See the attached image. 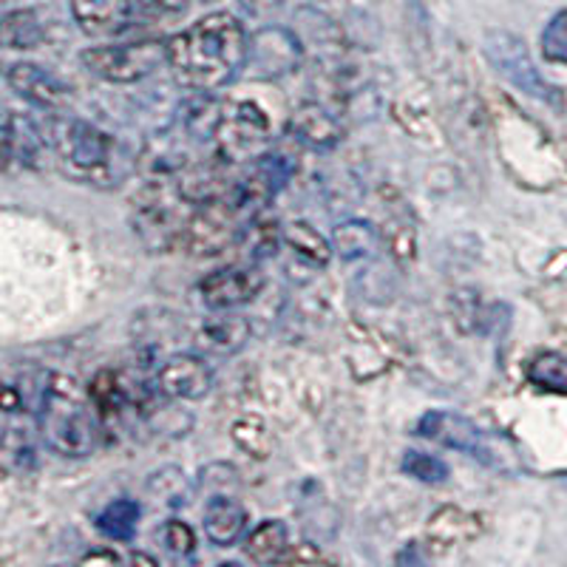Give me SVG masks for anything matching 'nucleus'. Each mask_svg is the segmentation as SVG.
Wrapping results in <instances>:
<instances>
[{
    "label": "nucleus",
    "mask_w": 567,
    "mask_h": 567,
    "mask_svg": "<svg viewBox=\"0 0 567 567\" xmlns=\"http://www.w3.org/2000/svg\"><path fill=\"white\" fill-rule=\"evenodd\" d=\"M142 508L136 499H114L105 505L97 514V530L109 539L116 542H131L136 536V525H140Z\"/></svg>",
    "instance_id": "obj_23"
},
{
    "label": "nucleus",
    "mask_w": 567,
    "mask_h": 567,
    "mask_svg": "<svg viewBox=\"0 0 567 567\" xmlns=\"http://www.w3.org/2000/svg\"><path fill=\"white\" fill-rule=\"evenodd\" d=\"M85 69L105 83L128 85L151 78L159 65L168 63V40H140L123 45H94L80 54Z\"/></svg>",
    "instance_id": "obj_5"
},
{
    "label": "nucleus",
    "mask_w": 567,
    "mask_h": 567,
    "mask_svg": "<svg viewBox=\"0 0 567 567\" xmlns=\"http://www.w3.org/2000/svg\"><path fill=\"white\" fill-rule=\"evenodd\" d=\"M528 381L545 392L567 394V354L542 352L528 363Z\"/></svg>",
    "instance_id": "obj_25"
},
{
    "label": "nucleus",
    "mask_w": 567,
    "mask_h": 567,
    "mask_svg": "<svg viewBox=\"0 0 567 567\" xmlns=\"http://www.w3.org/2000/svg\"><path fill=\"white\" fill-rule=\"evenodd\" d=\"M45 445L63 457H89L100 445V412L91 394L80 389L74 378L52 374V386L38 414Z\"/></svg>",
    "instance_id": "obj_3"
},
{
    "label": "nucleus",
    "mask_w": 567,
    "mask_h": 567,
    "mask_svg": "<svg viewBox=\"0 0 567 567\" xmlns=\"http://www.w3.org/2000/svg\"><path fill=\"white\" fill-rule=\"evenodd\" d=\"M341 123L318 103H301L290 116V136L303 148L332 151L341 142Z\"/></svg>",
    "instance_id": "obj_17"
},
{
    "label": "nucleus",
    "mask_w": 567,
    "mask_h": 567,
    "mask_svg": "<svg viewBox=\"0 0 567 567\" xmlns=\"http://www.w3.org/2000/svg\"><path fill=\"white\" fill-rule=\"evenodd\" d=\"M213 372L199 354H171L156 369L154 389L171 400H199L210 392Z\"/></svg>",
    "instance_id": "obj_12"
},
{
    "label": "nucleus",
    "mask_w": 567,
    "mask_h": 567,
    "mask_svg": "<svg viewBox=\"0 0 567 567\" xmlns=\"http://www.w3.org/2000/svg\"><path fill=\"white\" fill-rule=\"evenodd\" d=\"M414 432L420 437L432 440V443L445 445V449H454V452H463L468 457H480L483 463H494L491 457V445L485 432L477 423H471L468 417L454 412H425L417 420V429Z\"/></svg>",
    "instance_id": "obj_11"
},
{
    "label": "nucleus",
    "mask_w": 567,
    "mask_h": 567,
    "mask_svg": "<svg viewBox=\"0 0 567 567\" xmlns=\"http://www.w3.org/2000/svg\"><path fill=\"white\" fill-rule=\"evenodd\" d=\"M78 27L91 38H111L131 27L136 0H69Z\"/></svg>",
    "instance_id": "obj_15"
},
{
    "label": "nucleus",
    "mask_w": 567,
    "mask_h": 567,
    "mask_svg": "<svg viewBox=\"0 0 567 567\" xmlns=\"http://www.w3.org/2000/svg\"><path fill=\"white\" fill-rule=\"evenodd\" d=\"M52 148L49 134L40 131L32 116L18 114V111H7L3 116V151H7V165L18 162L23 168L38 171L43 165L45 151Z\"/></svg>",
    "instance_id": "obj_14"
},
{
    "label": "nucleus",
    "mask_w": 567,
    "mask_h": 567,
    "mask_svg": "<svg viewBox=\"0 0 567 567\" xmlns=\"http://www.w3.org/2000/svg\"><path fill=\"white\" fill-rule=\"evenodd\" d=\"M400 468L406 471L409 477L420 480V483L425 485H440L449 480V465H445L440 457H434V454H425V452H406L403 454Z\"/></svg>",
    "instance_id": "obj_29"
},
{
    "label": "nucleus",
    "mask_w": 567,
    "mask_h": 567,
    "mask_svg": "<svg viewBox=\"0 0 567 567\" xmlns=\"http://www.w3.org/2000/svg\"><path fill=\"white\" fill-rule=\"evenodd\" d=\"M142 3H148V7L159 9V12H179V9H185L187 0H142Z\"/></svg>",
    "instance_id": "obj_34"
},
{
    "label": "nucleus",
    "mask_w": 567,
    "mask_h": 567,
    "mask_svg": "<svg viewBox=\"0 0 567 567\" xmlns=\"http://www.w3.org/2000/svg\"><path fill=\"white\" fill-rule=\"evenodd\" d=\"M45 32L34 9H14L3 18V43L7 49H34L43 43Z\"/></svg>",
    "instance_id": "obj_24"
},
{
    "label": "nucleus",
    "mask_w": 567,
    "mask_h": 567,
    "mask_svg": "<svg viewBox=\"0 0 567 567\" xmlns=\"http://www.w3.org/2000/svg\"><path fill=\"white\" fill-rule=\"evenodd\" d=\"M134 561H145V565H156L154 556H145V554H134Z\"/></svg>",
    "instance_id": "obj_36"
},
{
    "label": "nucleus",
    "mask_w": 567,
    "mask_h": 567,
    "mask_svg": "<svg viewBox=\"0 0 567 567\" xmlns=\"http://www.w3.org/2000/svg\"><path fill=\"white\" fill-rule=\"evenodd\" d=\"M270 120L256 103L239 100V103L221 105L219 125H216V154L230 165L241 162H256L258 156L267 154L270 145Z\"/></svg>",
    "instance_id": "obj_6"
},
{
    "label": "nucleus",
    "mask_w": 567,
    "mask_h": 567,
    "mask_svg": "<svg viewBox=\"0 0 567 567\" xmlns=\"http://www.w3.org/2000/svg\"><path fill=\"white\" fill-rule=\"evenodd\" d=\"M202 488H207V494H236L239 491V474L236 468L227 463H213L207 468H202Z\"/></svg>",
    "instance_id": "obj_31"
},
{
    "label": "nucleus",
    "mask_w": 567,
    "mask_h": 567,
    "mask_svg": "<svg viewBox=\"0 0 567 567\" xmlns=\"http://www.w3.org/2000/svg\"><path fill=\"white\" fill-rule=\"evenodd\" d=\"M159 539L174 556H190L196 548L194 528L187 523H182V519H168V523L162 525Z\"/></svg>",
    "instance_id": "obj_32"
},
{
    "label": "nucleus",
    "mask_w": 567,
    "mask_h": 567,
    "mask_svg": "<svg viewBox=\"0 0 567 567\" xmlns=\"http://www.w3.org/2000/svg\"><path fill=\"white\" fill-rule=\"evenodd\" d=\"M303 45L296 32L284 27H261L247 38L245 71L256 80L287 78L301 65Z\"/></svg>",
    "instance_id": "obj_9"
},
{
    "label": "nucleus",
    "mask_w": 567,
    "mask_h": 567,
    "mask_svg": "<svg viewBox=\"0 0 567 567\" xmlns=\"http://www.w3.org/2000/svg\"><path fill=\"white\" fill-rule=\"evenodd\" d=\"M250 341V321L245 316H230L225 310L221 316H213L196 329V349L205 354H236Z\"/></svg>",
    "instance_id": "obj_19"
},
{
    "label": "nucleus",
    "mask_w": 567,
    "mask_h": 567,
    "mask_svg": "<svg viewBox=\"0 0 567 567\" xmlns=\"http://www.w3.org/2000/svg\"><path fill=\"white\" fill-rule=\"evenodd\" d=\"M148 494L154 496L156 503L168 505V508H182L190 499V485L185 480V471L168 465V468H159L156 474H151Z\"/></svg>",
    "instance_id": "obj_26"
},
{
    "label": "nucleus",
    "mask_w": 567,
    "mask_h": 567,
    "mask_svg": "<svg viewBox=\"0 0 567 567\" xmlns=\"http://www.w3.org/2000/svg\"><path fill=\"white\" fill-rule=\"evenodd\" d=\"M284 245L312 267H327L332 252H336L332 241L323 239L321 233L312 225H307V221H290V225L284 227Z\"/></svg>",
    "instance_id": "obj_22"
},
{
    "label": "nucleus",
    "mask_w": 567,
    "mask_h": 567,
    "mask_svg": "<svg viewBox=\"0 0 567 567\" xmlns=\"http://www.w3.org/2000/svg\"><path fill=\"white\" fill-rule=\"evenodd\" d=\"M483 49L485 58L491 60V65H494L511 85H516V89L523 91V94L550 105L559 103V91L542 78L536 63L530 60L528 45H525L523 38H516V34L511 32H488L485 34Z\"/></svg>",
    "instance_id": "obj_7"
},
{
    "label": "nucleus",
    "mask_w": 567,
    "mask_h": 567,
    "mask_svg": "<svg viewBox=\"0 0 567 567\" xmlns=\"http://www.w3.org/2000/svg\"><path fill=\"white\" fill-rule=\"evenodd\" d=\"M241 239H245L247 252H250L252 261H261V258L276 256L278 245L284 241V227H278L276 221L265 219V216H256V219L245 227Z\"/></svg>",
    "instance_id": "obj_28"
},
{
    "label": "nucleus",
    "mask_w": 567,
    "mask_h": 567,
    "mask_svg": "<svg viewBox=\"0 0 567 567\" xmlns=\"http://www.w3.org/2000/svg\"><path fill=\"white\" fill-rule=\"evenodd\" d=\"M205 3H213V0H205Z\"/></svg>",
    "instance_id": "obj_37"
},
{
    "label": "nucleus",
    "mask_w": 567,
    "mask_h": 567,
    "mask_svg": "<svg viewBox=\"0 0 567 567\" xmlns=\"http://www.w3.org/2000/svg\"><path fill=\"white\" fill-rule=\"evenodd\" d=\"M378 245H381V233L363 219L341 221V225L336 227V236H332V247H336V252L343 261H363V258H372Z\"/></svg>",
    "instance_id": "obj_20"
},
{
    "label": "nucleus",
    "mask_w": 567,
    "mask_h": 567,
    "mask_svg": "<svg viewBox=\"0 0 567 567\" xmlns=\"http://www.w3.org/2000/svg\"><path fill=\"white\" fill-rule=\"evenodd\" d=\"M233 440H236V445H239L241 452L252 454V457L265 460L267 454L272 452V434L270 429H267V423L261 417H256V414H247V417L236 420L233 423Z\"/></svg>",
    "instance_id": "obj_27"
},
{
    "label": "nucleus",
    "mask_w": 567,
    "mask_h": 567,
    "mask_svg": "<svg viewBox=\"0 0 567 567\" xmlns=\"http://www.w3.org/2000/svg\"><path fill=\"white\" fill-rule=\"evenodd\" d=\"M94 561H109V565H116V561H120V556H116L114 550H103V554L83 556V565H94Z\"/></svg>",
    "instance_id": "obj_35"
},
{
    "label": "nucleus",
    "mask_w": 567,
    "mask_h": 567,
    "mask_svg": "<svg viewBox=\"0 0 567 567\" xmlns=\"http://www.w3.org/2000/svg\"><path fill=\"white\" fill-rule=\"evenodd\" d=\"M290 548V534L281 519H265L247 534L245 554L250 556L256 565H270V561H281L284 554Z\"/></svg>",
    "instance_id": "obj_21"
},
{
    "label": "nucleus",
    "mask_w": 567,
    "mask_h": 567,
    "mask_svg": "<svg viewBox=\"0 0 567 567\" xmlns=\"http://www.w3.org/2000/svg\"><path fill=\"white\" fill-rule=\"evenodd\" d=\"M241 12L252 20H270L272 14L281 12L284 0H239Z\"/></svg>",
    "instance_id": "obj_33"
},
{
    "label": "nucleus",
    "mask_w": 567,
    "mask_h": 567,
    "mask_svg": "<svg viewBox=\"0 0 567 567\" xmlns=\"http://www.w3.org/2000/svg\"><path fill=\"white\" fill-rule=\"evenodd\" d=\"M483 534V519L471 511L457 508V505H443L429 516L425 525V539L432 542L437 550L463 548Z\"/></svg>",
    "instance_id": "obj_16"
},
{
    "label": "nucleus",
    "mask_w": 567,
    "mask_h": 567,
    "mask_svg": "<svg viewBox=\"0 0 567 567\" xmlns=\"http://www.w3.org/2000/svg\"><path fill=\"white\" fill-rule=\"evenodd\" d=\"M261 290H265V272L258 270L256 265L221 267V270L202 278L199 284L202 301L213 312L239 310L245 303L256 301L261 296Z\"/></svg>",
    "instance_id": "obj_10"
},
{
    "label": "nucleus",
    "mask_w": 567,
    "mask_h": 567,
    "mask_svg": "<svg viewBox=\"0 0 567 567\" xmlns=\"http://www.w3.org/2000/svg\"><path fill=\"white\" fill-rule=\"evenodd\" d=\"M196 205L174 179H151L134 199V233L151 252H168L185 241Z\"/></svg>",
    "instance_id": "obj_4"
},
{
    "label": "nucleus",
    "mask_w": 567,
    "mask_h": 567,
    "mask_svg": "<svg viewBox=\"0 0 567 567\" xmlns=\"http://www.w3.org/2000/svg\"><path fill=\"white\" fill-rule=\"evenodd\" d=\"M542 54L550 63H567V9L556 12L542 32Z\"/></svg>",
    "instance_id": "obj_30"
},
{
    "label": "nucleus",
    "mask_w": 567,
    "mask_h": 567,
    "mask_svg": "<svg viewBox=\"0 0 567 567\" xmlns=\"http://www.w3.org/2000/svg\"><path fill=\"white\" fill-rule=\"evenodd\" d=\"M9 89L43 111H60L71 103V89L38 63H14L7 69Z\"/></svg>",
    "instance_id": "obj_13"
},
{
    "label": "nucleus",
    "mask_w": 567,
    "mask_h": 567,
    "mask_svg": "<svg viewBox=\"0 0 567 567\" xmlns=\"http://www.w3.org/2000/svg\"><path fill=\"white\" fill-rule=\"evenodd\" d=\"M247 508L236 499V494L207 496L205 503V534L213 545L230 548L247 530Z\"/></svg>",
    "instance_id": "obj_18"
},
{
    "label": "nucleus",
    "mask_w": 567,
    "mask_h": 567,
    "mask_svg": "<svg viewBox=\"0 0 567 567\" xmlns=\"http://www.w3.org/2000/svg\"><path fill=\"white\" fill-rule=\"evenodd\" d=\"M247 225L250 221H245V216L225 196H219V199L196 207L182 247L194 256H216V252L227 250L233 241H239Z\"/></svg>",
    "instance_id": "obj_8"
},
{
    "label": "nucleus",
    "mask_w": 567,
    "mask_h": 567,
    "mask_svg": "<svg viewBox=\"0 0 567 567\" xmlns=\"http://www.w3.org/2000/svg\"><path fill=\"white\" fill-rule=\"evenodd\" d=\"M168 65L176 83L213 94L239 78L247 65V34L227 12H213L168 40Z\"/></svg>",
    "instance_id": "obj_1"
},
{
    "label": "nucleus",
    "mask_w": 567,
    "mask_h": 567,
    "mask_svg": "<svg viewBox=\"0 0 567 567\" xmlns=\"http://www.w3.org/2000/svg\"><path fill=\"white\" fill-rule=\"evenodd\" d=\"M49 140L60 168L85 185L114 187L140 165V156L131 154L114 134L74 116L54 120L49 125Z\"/></svg>",
    "instance_id": "obj_2"
}]
</instances>
